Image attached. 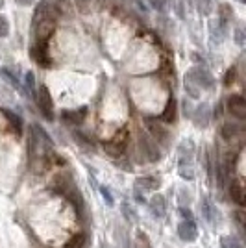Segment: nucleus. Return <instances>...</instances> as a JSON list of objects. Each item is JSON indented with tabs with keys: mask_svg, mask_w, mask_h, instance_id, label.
Listing matches in <instances>:
<instances>
[{
	"mask_svg": "<svg viewBox=\"0 0 246 248\" xmlns=\"http://www.w3.org/2000/svg\"><path fill=\"white\" fill-rule=\"evenodd\" d=\"M215 85V78L209 71L202 67H193L185 76V89L193 98L200 96V89H211Z\"/></svg>",
	"mask_w": 246,
	"mask_h": 248,
	"instance_id": "1",
	"label": "nucleus"
},
{
	"mask_svg": "<svg viewBox=\"0 0 246 248\" xmlns=\"http://www.w3.org/2000/svg\"><path fill=\"white\" fill-rule=\"evenodd\" d=\"M35 102H37V108L41 109V113L45 115V119L52 121L54 119V115H52L54 106H52V96L46 85H39V89L35 91Z\"/></svg>",
	"mask_w": 246,
	"mask_h": 248,
	"instance_id": "2",
	"label": "nucleus"
},
{
	"mask_svg": "<svg viewBox=\"0 0 246 248\" xmlns=\"http://www.w3.org/2000/svg\"><path fill=\"white\" fill-rule=\"evenodd\" d=\"M139 146H141V150H143V154L146 155L148 161H159V157H161L159 148H157V145H155L154 141H152L150 137H146L143 132L139 134Z\"/></svg>",
	"mask_w": 246,
	"mask_h": 248,
	"instance_id": "3",
	"label": "nucleus"
},
{
	"mask_svg": "<svg viewBox=\"0 0 246 248\" xmlns=\"http://www.w3.org/2000/svg\"><path fill=\"white\" fill-rule=\"evenodd\" d=\"M228 109L230 113L237 117V119H245L246 117V100L241 94H231L228 98Z\"/></svg>",
	"mask_w": 246,
	"mask_h": 248,
	"instance_id": "4",
	"label": "nucleus"
},
{
	"mask_svg": "<svg viewBox=\"0 0 246 248\" xmlns=\"http://www.w3.org/2000/svg\"><path fill=\"white\" fill-rule=\"evenodd\" d=\"M146 126L154 135V143H161V145H169V132L167 128H163V124H157L154 119H146Z\"/></svg>",
	"mask_w": 246,
	"mask_h": 248,
	"instance_id": "5",
	"label": "nucleus"
},
{
	"mask_svg": "<svg viewBox=\"0 0 246 248\" xmlns=\"http://www.w3.org/2000/svg\"><path fill=\"white\" fill-rule=\"evenodd\" d=\"M124 148H126V135L124 134H121L117 139H113V141H106V143H104V150L111 155V157L123 155Z\"/></svg>",
	"mask_w": 246,
	"mask_h": 248,
	"instance_id": "6",
	"label": "nucleus"
},
{
	"mask_svg": "<svg viewBox=\"0 0 246 248\" xmlns=\"http://www.w3.org/2000/svg\"><path fill=\"white\" fill-rule=\"evenodd\" d=\"M178 235H180V239L185 241V243H193V241L198 237L196 224L193 220H184V222H180V226H178Z\"/></svg>",
	"mask_w": 246,
	"mask_h": 248,
	"instance_id": "7",
	"label": "nucleus"
},
{
	"mask_svg": "<svg viewBox=\"0 0 246 248\" xmlns=\"http://www.w3.org/2000/svg\"><path fill=\"white\" fill-rule=\"evenodd\" d=\"M191 119H193V123L198 126V128H205L209 121H211V109H209V106L207 104H202V106H198L195 109V113H191Z\"/></svg>",
	"mask_w": 246,
	"mask_h": 248,
	"instance_id": "8",
	"label": "nucleus"
},
{
	"mask_svg": "<svg viewBox=\"0 0 246 248\" xmlns=\"http://www.w3.org/2000/svg\"><path fill=\"white\" fill-rule=\"evenodd\" d=\"M200 211H202V217L209 222V224H216L218 222V209L215 207V204L209 200V198H202V204H200Z\"/></svg>",
	"mask_w": 246,
	"mask_h": 248,
	"instance_id": "9",
	"label": "nucleus"
},
{
	"mask_svg": "<svg viewBox=\"0 0 246 248\" xmlns=\"http://www.w3.org/2000/svg\"><path fill=\"white\" fill-rule=\"evenodd\" d=\"M209 33H211V39L213 43H220L224 41V37L228 35V24L222 22L220 19L218 21H211L209 22Z\"/></svg>",
	"mask_w": 246,
	"mask_h": 248,
	"instance_id": "10",
	"label": "nucleus"
},
{
	"mask_svg": "<svg viewBox=\"0 0 246 248\" xmlns=\"http://www.w3.org/2000/svg\"><path fill=\"white\" fill-rule=\"evenodd\" d=\"M31 58L39 63V65H43V67H50V58H48V54H46V45L35 43V45L31 46Z\"/></svg>",
	"mask_w": 246,
	"mask_h": 248,
	"instance_id": "11",
	"label": "nucleus"
},
{
	"mask_svg": "<svg viewBox=\"0 0 246 248\" xmlns=\"http://www.w3.org/2000/svg\"><path fill=\"white\" fill-rule=\"evenodd\" d=\"M85 115H87V108H80V109H74V111H63L62 119L65 124H82Z\"/></svg>",
	"mask_w": 246,
	"mask_h": 248,
	"instance_id": "12",
	"label": "nucleus"
},
{
	"mask_svg": "<svg viewBox=\"0 0 246 248\" xmlns=\"http://www.w3.org/2000/svg\"><path fill=\"white\" fill-rule=\"evenodd\" d=\"M148 204H150V211H152V215H154L155 218L165 217V211H167V202H165V197H161V195H154Z\"/></svg>",
	"mask_w": 246,
	"mask_h": 248,
	"instance_id": "13",
	"label": "nucleus"
},
{
	"mask_svg": "<svg viewBox=\"0 0 246 248\" xmlns=\"http://www.w3.org/2000/svg\"><path fill=\"white\" fill-rule=\"evenodd\" d=\"M178 154H180V165L184 163H191V157L195 154V145L193 141H184L180 148H178Z\"/></svg>",
	"mask_w": 246,
	"mask_h": 248,
	"instance_id": "14",
	"label": "nucleus"
},
{
	"mask_svg": "<svg viewBox=\"0 0 246 248\" xmlns=\"http://www.w3.org/2000/svg\"><path fill=\"white\" fill-rule=\"evenodd\" d=\"M176 111H178V102H176L174 96H170V98H169V102H167L165 111L161 113V121H163V123L172 124L176 121Z\"/></svg>",
	"mask_w": 246,
	"mask_h": 248,
	"instance_id": "15",
	"label": "nucleus"
},
{
	"mask_svg": "<svg viewBox=\"0 0 246 248\" xmlns=\"http://www.w3.org/2000/svg\"><path fill=\"white\" fill-rule=\"evenodd\" d=\"M230 197H231V202H235L237 206H245V191L239 182L230 184Z\"/></svg>",
	"mask_w": 246,
	"mask_h": 248,
	"instance_id": "16",
	"label": "nucleus"
},
{
	"mask_svg": "<svg viewBox=\"0 0 246 248\" xmlns=\"http://www.w3.org/2000/svg\"><path fill=\"white\" fill-rule=\"evenodd\" d=\"M161 186V182L157 178H152V176H144V178H137L135 180V187L137 189H146V191H154Z\"/></svg>",
	"mask_w": 246,
	"mask_h": 248,
	"instance_id": "17",
	"label": "nucleus"
},
{
	"mask_svg": "<svg viewBox=\"0 0 246 248\" xmlns=\"http://www.w3.org/2000/svg\"><path fill=\"white\" fill-rule=\"evenodd\" d=\"M2 113H4V117L8 119V123L11 124L13 132H15L17 135H21L22 134V121H21V117H17V115L13 113V111L6 109V108H2Z\"/></svg>",
	"mask_w": 246,
	"mask_h": 248,
	"instance_id": "18",
	"label": "nucleus"
},
{
	"mask_svg": "<svg viewBox=\"0 0 246 248\" xmlns=\"http://www.w3.org/2000/svg\"><path fill=\"white\" fill-rule=\"evenodd\" d=\"M237 134H239V128H237L235 124H231V123L222 124V128H220V135L224 137L226 141H231Z\"/></svg>",
	"mask_w": 246,
	"mask_h": 248,
	"instance_id": "19",
	"label": "nucleus"
},
{
	"mask_svg": "<svg viewBox=\"0 0 246 248\" xmlns=\"http://www.w3.org/2000/svg\"><path fill=\"white\" fill-rule=\"evenodd\" d=\"M220 248H245V247H243V243L235 235H224V237L220 239Z\"/></svg>",
	"mask_w": 246,
	"mask_h": 248,
	"instance_id": "20",
	"label": "nucleus"
},
{
	"mask_svg": "<svg viewBox=\"0 0 246 248\" xmlns=\"http://www.w3.org/2000/svg\"><path fill=\"white\" fill-rule=\"evenodd\" d=\"M121 211H123L124 218H126L128 222H137V211L134 209V206H132V204L124 202L123 206H121Z\"/></svg>",
	"mask_w": 246,
	"mask_h": 248,
	"instance_id": "21",
	"label": "nucleus"
},
{
	"mask_svg": "<svg viewBox=\"0 0 246 248\" xmlns=\"http://www.w3.org/2000/svg\"><path fill=\"white\" fill-rule=\"evenodd\" d=\"M218 15H220V21L228 24V22L233 19V10H231V6H230V4H220V6H218Z\"/></svg>",
	"mask_w": 246,
	"mask_h": 248,
	"instance_id": "22",
	"label": "nucleus"
},
{
	"mask_svg": "<svg viewBox=\"0 0 246 248\" xmlns=\"http://www.w3.org/2000/svg\"><path fill=\"white\" fill-rule=\"evenodd\" d=\"M83 243H85V235L80 232V233H74V235L65 243V248H82Z\"/></svg>",
	"mask_w": 246,
	"mask_h": 248,
	"instance_id": "23",
	"label": "nucleus"
},
{
	"mask_svg": "<svg viewBox=\"0 0 246 248\" xmlns=\"http://www.w3.org/2000/svg\"><path fill=\"white\" fill-rule=\"evenodd\" d=\"M196 10L200 15H209L213 11V0H196Z\"/></svg>",
	"mask_w": 246,
	"mask_h": 248,
	"instance_id": "24",
	"label": "nucleus"
},
{
	"mask_svg": "<svg viewBox=\"0 0 246 248\" xmlns=\"http://www.w3.org/2000/svg\"><path fill=\"white\" fill-rule=\"evenodd\" d=\"M135 248H152L150 245V239L146 233L143 232H137V235H135Z\"/></svg>",
	"mask_w": 246,
	"mask_h": 248,
	"instance_id": "25",
	"label": "nucleus"
},
{
	"mask_svg": "<svg viewBox=\"0 0 246 248\" xmlns=\"http://www.w3.org/2000/svg\"><path fill=\"white\" fill-rule=\"evenodd\" d=\"M148 2L155 11H161V13H167L170 8V0H148Z\"/></svg>",
	"mask_w": 246,
	"mask_h": 248,
	"instance_id": "26",
	"label": "nucleus"
},
{
	"mask_svg": "<svg viewBox=\"0 0 246 248\" xmlns=\"http://www.w3.org/2000/svg\"><path fill=\"white\" fill-rule=\"evenodd\" d=\"M180 176H182L184 180H193V178H195L193 165H191V163H184V165H180Z\"/></svg>",
	"mask_w": 246,
	"mask_h": 248,
	"instance_id": "27",
	"label": "nucleus"
},
{
	"mask_svg": "<svg viewBox=\"0 0 246 248\" xmlns=\"http://www.w3.org/2000/svg\"><path fill=\"white\" fill-rule=\"evenodd\" d=\"M193 10V0H180V17H187V13Z\"/></svg>",
	"mask_w": 246,
	"mask_h": 248,
	"instance_id": "28",
	"label": "nucleus"
},
{
	"mask_svg": "<svg viewBox=\"0 0 246 248\" xmlns=\"http://www.w3.org/2000/svg\"><path fill=\"white\" fill-rule=\"evenodd\" d=\"M2 76H4V78H6V82L11 83L15 89H21V83L17 82V78H15V76H13V74L8 71V69H2Z\"/></svg>",
	"mask_w": 246,
	"mask_h": 248,
	"instance_id": "29",
	"label": "nucleus"
},
{
	"mask_svg": "<svg viewBox=\"0 0 246 248\" xmlns=\"http://www.w3.org/2000/svg\"><path fill=\"white\" fill-rule=\"evenodd\" d=\"M235 76H237V69H235V67L228 69V73H226V76H224V85H226V87H228V85H231V83L235 82Z\"/></svg>",
	"mask_w": 246,
	"mask_h": 248,
	"instance_id": "30",
	"label": "nucleus"
},
{
	"mask_svg": "<svg viewBox=\"0 0 246 248\" xmlns=\"http://www.w3.org/2000/svg\"><path fill=\"white\" fill-rule=\"evenodd\" d=\"M8 33H10V22L6 17L0 15V37H6Z\"/></svg>",
	"mask_w": 246,
	"mask_h": 248,
	"instance_id": "31",
	"label": "nucleus"
},
{
	"mask_svg": "<svg viewBox=\"0 0 246 248\" xmlns=\"http://www.w3.org/2000/svg\"><path fill=\"white\" fill-rule=\"evenodd\" d=\"M76 6L82 13H89V6H91V0H76Z\"/></svg>",
	"mask_w": 246,
	"mask_h": 248,
	"instance_id": "32",
	"label": "nucleus"
},
{
	"mask_svg": "<svg viewBox=\"0 0 246 248\" xmlns=\"http://www.w3.org/2000/svg\"><path fill=\"white\" fill-rule=\"evenodd\" d=\"M98 189H100V193H102L104 195V198H106V204H108V206H113V197H111V193H109V191H108V187H98Z\"/></svg>",
	"mask_w": 246,
	"mask_h": 248,
	"instance_id": "33",
	"label": "nucleus"
},
{
	"mask_svg": "<svg viewBox=\"0 0 246 248\" xmlns=\"http://www.w3.org/2000/svg\"><path fill=\"white\" fill-rule=\"evenodd\" d=\"M74 137H76V141H78L80 145H83V146H91V143H89V139H87L85 135L80 134V132H74Z\"/></svg>",
	"mask_w": 246,
	"mask_h": 248,
	"instance_id": "34",
	"label": "nucleus"
},
{
	"mask_svg": "<svg viewBox=\"0 0 246 248\" xmlns=\"http://www.w3.org/2000/svg\"><path fill=\"white\" fill-rule=\"evenodd\" d=\"M235 41L239 43L241 46L245 45V31L241 30V28H237V30H235Z\"/></svg>",
	"mask_w": 246,
	"mask_h": 248,
	"instance_id": "35",
	"label": "nucleus"
},
{
	"mask_svg": "<svg viewBox=\"0 0 246 248\" xmlns=\"http://www.w3.org/2000/svg\"><path fill=\"white\" fill-rule=\"evenodd\" d=\"M180 213L185 217V220H193V213H191V209H185V207H180Z\"/></svg>",
	"mask_w": 246,
	"mask_h": 248,
	"instance_id": "36",
	"label": "nucleus"
},
{
	"mask_svg": "<svg viewBox=\"0 0 246 248\" xmlns=\"http://www.w3.org/2000/svg\"><path fill=\"white\" fill-rule=\"evenodd\" d=\"M135 198H137V202H141V204L144 202V195L141 193V189H137V187H135Z\"/></svg>",
	"mask_w": 246,
	"mask_h": 248,
	"instance_id": "37",
	"label": "nucleus"
},
{
	"mask_svg": "<svg viewBox=\"0 0 246 248\" xmlns=\"http://www.w3.org/2000/svg\"><path fill=\"white\" fill-rule=\"evenodd\" d=\"M19 6H30V4H33L35 0H15Z\"/></svg>",
	"mask_w": 246,
	"mask_h": 248,
	"instance_id": "38",
	"label": "nucleus"
},
{
	"mask_svg": "<svg viewBox=\"0 0 246 248\" xmlns=\"http://www.w3.org/2000/svg\"><path fill=\"white\" fill-rule=\"evenodd\" d=\"M96 4L102 8V6H106V4H108V0H96Z\"/></svg>",
	"mask_w": 246,
	"mask_h": 248,
	"instance_id": "39",
	"label": "nucleus"
},
{
	"mask_svg": "<svg viewBox=\"0 0 246 248\" xmlns=\"http://www.w3.org/2000/svg\"><path fill=\"white\" fill-rule=\"evenodd\" d=\"M0 8H2V0H0Z\"/></svg>",
	"mask_w": 246,
	"mask_h": 248,
	"instance_id": "40",
	"label": "nucleus"
},
{
	"mask_svg": "<svg viewBox=\"0 0 246 248\" xmlns=\"http://www.w3.org/2000/svg\"><path fill=\"white\" fill-rule=\"evenodd\" d=\"M239 2H246V0H239Z\"/></svg>",
	"mask_w": 246,
	"mask_h": 248,
	"instance_id": "41",
	"label": "nucleus"
}]
</instances>
